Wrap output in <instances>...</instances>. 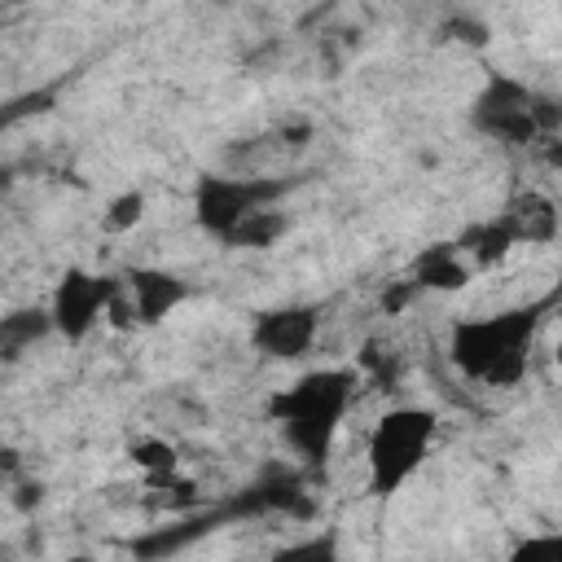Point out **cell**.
<instances>
[{
	"label": "cell",
	"mask_w": 562,
	"mask_h": 562,
	"mask_svg": "<svg viewBox=\"0 0 562 562\" xmlns=\"http://www.w3.org/2000/svg\"><path fill=\"white\" fill-rule=\"evenodd\" d=\"M114 290H119V277H105V272H92V268H66L53 285V299H48L53 334L66 338V342H83L101 325L105 303H110Z\"/></svg>",
	"instance_id": "cell-6"
},
{
	"label": "cell",
	"mask_w": 562,
	"mask_h": 562,
	"mask_svg": "<svg viewBox=\"0 0 562 562\" xmlns=\"http://www.w3.org/2000/svg\"><path fill=\"white\" fill-rule=\"evenodd\" d=\"M356 386H360V369L321 364V369L299 373L285 391L272 395L268 413L281 426L285 448L299 461H307V465L329 461L334 439L342 430V417H347V408L356 400Z\"/></svg>",
	"instance_id": "cell-1"
},
{
	"label": "cell",
	"mask_w": 562,
	"mask_h": 562,
	"mask_svg": "<svg viewBox=\"0 0 562 562\" xmlns=\"http://www.w3.org/2000/svg\"><path fill=\"white\" fill-rule=\"evenodd\" d=\"M123 294L132 303L136 325H162L189 299V285L167 268H132L123 277Z\"/></svg>",
	"instance_id": "cell-8"
},
{
	"label": "cell",
	"mask_w": 562,
	"mask_h": 562,
	"mask_svg": "<svg viewBox=\"0 0 562 562\" xmlns=\"http://www.w3.org/2000/svg\"><path fill=\"white\" fill-rule=\"evenodd\" d=\"M439 435V413L422 404H395L378 417L369 435V492L373 496H395L430 457Z\"/></svg>",
	"instance_id": "cell-3"
},
{
	"label": "cell",
	"mask_w": 562,
	"mask_h": 562,
	"mask_svg": "<svg viewBox=\"0 0 562 562\" xmlns=\"http://www.w3.org/2000/svg\"><path fill=\"white\" fill-rule=\"evenodd\" d=\"M132 461H136L149 479H158V474H171V470H176V448H171L167 439H158V435H140V439L132 443Z\"/></svg>",
	"instance_id": "cell-15"
},
{
	"label": "cell",
	"mask_w": 562,
	"mask_h": 562,
	"mask_svg": "<svg viewBox=\"0 0 562 562\" xmlns=\"http://www.w3.org/2000/svg\"><path fill=\"white\" fill-rule=\"evenodd\" d=\"M48 105H53V92H26V97H13V101H0V136H4L18 119L40 114V110H48Z\"/></svg>",
	"instance_id": "cell-16"
},
{
	"label": "cell",
	"mask_w": 562,
	"mask_h": 562,
	"mask_svg": "<svg viewBox=\"0 0 562 562\" xmlns=\"http://www.w3.org/2000/svg\"><path fill=\"white\" fill-rule=\"evenodd\" d=\"M0 470H4V474L18 470V452H13V448H0Z\"/></svg>",
	"instance_id": "cell-19"
},
{
	"label": "cell",
	"mask_w": 562,
	"mask_h": 562,
	"mask_svg": "<svg viewBox=\"0 0 562 562\" xmlns=\"http://www.w3.org/2000/svg\"><path fill=\"white\" fill-rule=\"evenodd\" d=\"M518 241H553L558 237V202L544 193H527L518 198V206L509 211Z\"/></svg>",
	"instance_id": "cell-11"
},
{
	"label": "cell",
	"mask_w": 562,
	"mask_h": 562,
	"mask_svg": "<svg viewBox=\"0 0 562 562\" xmlns=\"http://www.w3.org/2000/svg\"><path fill=\"white\" fill-rule=\"evenodd\" d=\"M443 35H448V40H461V44H474V48L487 44V26H483L479 18H452V22L443 26Z\"/></svg>",
	"instance_id": "cell-17"
},
{
	"label": "cell",
	"mask_w": 562,
	"mask_h": 562,
	"mask_svg": "<svg viewBox=\"0 0 562 562\" xmlns=\"http://www.w3.org/2000/svg\"><path fill=\"white\" fill-rule=\"evenodd\" d=\"M53 334V316H48V303H22V307H9L0 316V360L13 364L22 360L31 347H40L44 338Z\"/></svg>",
	"instance_id": "cell-9"
},
{
	"label": "cell",
	"mask_w": 562,
	"mask_h": 562,
	"mask_svg": "<svg viewBox=\"0 0 562 562\" xmlns=\"http://www.w3.org/2000/svg\"><path fill=\"white\" fill-rule=\"evenodd\" d=\"M470 127L501 145H536L558 132V101L514 75H492L470 101Z\"/></svg>",
	"instance_id": "cell-4"
},
{
	"label": "cell",
	"mask_w": 562,
	"mask_h": 562,
	"mask_svg": "<svg viewBox=\"0 0 562 562\" xmlns=\"http://www.w3.org/2000/svg\"><path fill=\"white\" fill-rule=\"evenodd\" d=\"M285 228H290V220H285V215L277 211V202H272V206L250 211V215L224 237V246H237V250H268L272 241L285 237Z\"/></svg>",
	"instance_id": "cell-12"
},
{
	"label": "cell",
	"mask_w": 562,
	"mask_h": 562,
	"mask_svg": "<svg viewBox=\"0 0 562 562\" xmlns=\"http://www.w3.org/2000/svg\"><path fill=\"white\" fill-rule=\"evenodd\" d=\"M40 501H44V487H40V483H18V492H13V505H18L22 514H31Z\"/></svg>",
	"instance_id": "cell-18"
},
{
	"label": "cell",
	"mask_w": 562,
	"mask_h": 562,
	"mask_svg": "<svg viewBox=\"0 0 562 562\" xmlns=\"http://www.w3.org/2000/svg\"><path fill=\"white\" fill-rule=\"evenodd\" d=\"M470 272H474V263L461 255V246L443 241V246H430V250L413 263V285H417V290L452 294V290H461V285L470 281Z\"/></svg>",
	"instance_id": "cell-10"
},
{
	"label": "cell",
	"mask_w": 562,
	"mask_h": 562,
	"mask_svg": "<svg viewBox=\"0 0 562 562\" xmlns=\"http://www.w3.org/2000/svg\"><path fill=\"white\" fill-rule=\"evenodd\" d=\"M321 338V312L312 303H281L255 316L250 347L263 360H303Z\"/></svg>",
	"instance_id": "cell-7"
},
{
	"label": "cell",
	"mask_w": 562,
	"mask_h": 562,
	"mask_svg": "<svg viewBox=\"0 0 562 562\" xmlns=\"http://www.w3.org/2000/svg\"><path fill=\"white\" fill-rule=\"evenodd\" d=\"M536 325H540V307H509V312L457 321L448 338V356L479 386H514L527 373Z\"/></svg>",
	"instance_id": "cell-2"
},
{
	"label": "cell",
	"mask_w": 562,
	"mask_h": 562,
	"mask_svg": "<svg viewBox=\"0 0 562 562\" xmlns=\"http://www.w3.org/2000/svg\"><path fill=\"white\" fill-rule=\"evenodd\" d=\"M285 184L281 180H259V176H198L193 184V220L206 237L224 241L250 211L281 202Z\"/></svg>",
	"instance_id": "cell-5"
},
{
	"label": "cell",
	"mask_w": 562,
	"mask_h": 562,
	"mask_svg": "<svg viewBox=\"0 0 562 562\" xmlns=\"http://www.w3.org/2000/svg\"><path fill=\"white\" fill-rule=\"evenodd\" d=\"M457 246H461V250H470L479 268H487V263L505 259V255L518 246V233H514V220H509V215H501V220H492V224L470 228V233H465Z\"/></svg>",
	"instance_id": "cell-13"
},
{
	"label": "cell",
	"mask_w": 562,
	"mask_h": 562,
	"mask_svg": "<svg viewBox=\"0 0 562 562\" xmlns=\"http://www.w3.org/2000/svg\"><path fill=\"white\" fill-rule=\"evenodd\" d=\"M145 193L140 189H127V193H119V198H110V206H105V215H101V224H105V233H132L140 220H145Z\"/></svg>",
	"instance_id": "cell-14"
}]
</instances>
